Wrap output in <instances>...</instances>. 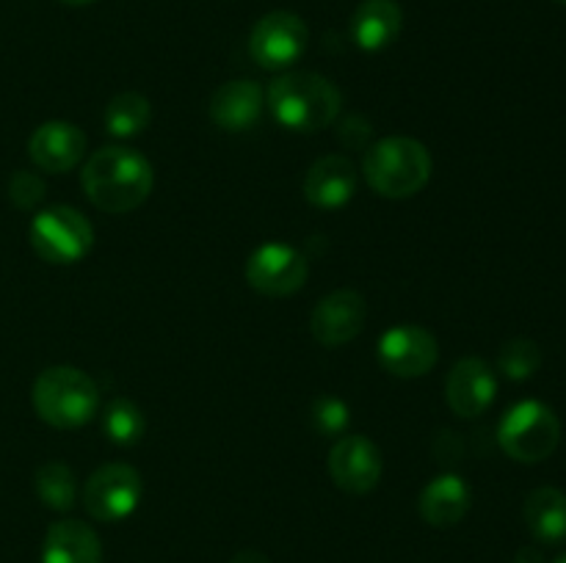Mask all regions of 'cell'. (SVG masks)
Listing matches in <instances>:
<instances>
[{"mask_svg":"<svg viewBox=\"0 0 566 563\" xmlns=\"http://www.w3.org/2000/svg\"><path fill=\"white\" fill-rule=\"evenodd\" d=\"M153 166L127 147H103L83 166V191L103 213H127L153 193Z\"/></svg>","mask_w":566,"mask_h":563,"instance_id":"1","label":"cell"},{"mask_svg":"<svg viewBox=\"0 0 566 563\" xmlns=\"http://www.w3.org/2000/svg\"><path fill=\"white\" fill-rule=\"evenodd\" d=\"M269 108L287 130L318 132L340 116L343 97L335 83L318 72H285L271 81Z\"/></svg>","mask_w":566,"mask_h":563,"instance_id":"2","label":"cell"},{"mask_svg":"<svg viewBox=\"0 0 566 563\" xmlns=\"http://www.w3.org/2000/svg\"><path fill=\"white\" fill-rule=\"evenodd\" d=\"M363 171L379 196L409 199L423 191L431 180V155L415 138L390 136L368 149Z\"/></svg>","mask_w":566,"mask_h":563,"instance_id":"3","label":"cell"},{"mask_svg":"<svg viewBox=\"0 0 566 563\" xmlns=\"http://www.w3.org/2000/svg\"><path fill=\"white\" fill-rule=\"evenodd\" d=\"M33 408L53 428H81L97 414L99 386L72 364H55L33 381Z\"/></svg>","mask_w":566,"mask_h":563,"instance_id":"4","label":"cell"},{"mask_svg":"<svg viewBox=\"0 0 566 563\" xmlns=\"http://www.w3.org/2000/svg\"><path fill=\"white\" fill-rule=\"evenodd\" d=\"M497 442L514 461L536 464L553 456L562 442V423L556 412L539 401H523L506 412L497 428Z\"/></svg>","mask_w":566,"mask_h":563,"instance_id":"5","label":"cell"},{"mask_svg":"<svg viewBox=\"0 0 566 563\" xmlns=\"http://www.w3.org/2000/svg\"><path fill=\"white\" fill-rule=\"evenodd\" d=\"M94 230L75 208H48L31 221V246L53 265H70L92 252Z\"/></svg>","mask_w":566,"mask_h":563,"instance_id":"6","label":"cell"},{"mask_svg":"<svg viewBox=\"0 0 566 563\" xmlns=\"http://www.w3.org/2000/svg\"><path fill=\"white\" fill-rule=\"evenodd\" d=\"M144 480L130 464H105L83 486V506L97 522H122L138 508Z\"/></svg>","mask_w":566,"mask_h":563,"instance_id":"7","label":"cell"},{"mask_svg":"<svg viewBox=\"0 0 566 563\" xmlns=\"http://www.w3.org/2000/svg\"><path fill=\"white\" fill-rule=\"evenodd\" d=\"M307 47V25L293 11H271L254 25L249 53L263 70H287Z\"/></svg>","mask_w":566,"mask_h":563,"instance_id":"8","label":"cell"},{"mask_svg":"<svg viewBox=\"0 0 566 563\" xmlns=\"http://www.w3.org/2000/svg\"><path fill=\"white\" fill-rule=\"evenodd\" d=\"M310 265L302 252L287 243H263L247 263V282L271 298L293 296L307 282Z\"/></svg>","mask_w":566,"mask_h":563,"instance_id":"9","label":"cell"},{"mask_svg":"<svg viewBox=\"0 0 566 563\" xmlns=\"http://www.w3.org/2000/svg\"><path fill=\"white\" fill-rule=\"evenodd\" d=\"M440 359L437 337L423 326L401 323L385 331L379 340V362L387 373L398 379H418L426 375Z\"/></svg>","mask_w":566,"mask_h":563,"instance_id":"10","label":"cell"},{"mask_svg":"<svg viewBox=\"0 0 566 563\" xmlns=\"http://www.w3.org/2000/svg\"><path fill=\"white\" fill-rule=\"evenodd\" d=\"M329 475L348 495H368L381 478V453L368 436L348 434L329 453Z\"/></svg>","mask_w":566,"mask_h":563,"instance_id":"11","label":"cell"},{"mask_svg":"<svg viewBox=\"0 0 566 563\" xmlns=\"http://www.w3.org/2000/svg\"><path fill=\"white\" fill-rule=\"evenodd\" d=\"M368 304L357 290H335L315 304L310 331L324 348H340L363 331Z\"/></svg>","mask_w":566,"mask_h":563,"instance_id":"12","label":"cell"},{"mask_svg":"<svg viewBox=\"0 0 566 563\" xmlns=\"http://www.w3.org/2000/svg\"><path fill=\"white\" fill-rule=\"evenodd\" d=\"M497 395V375L484 359L468 357L453 364L446 381V397L453 414L473 419L492 406Z\"/></svg>","mask_w":566,"mask_h":563,"instance_id":"13","label":"cell"},{"mask_svg":"<svg viewBox=\"0 0 566 563\" xmlns=\"http://www.w3.org/2000/svg\"><path fill=\"white\" fill-rule=\"evenodd\" d=\"M28 155L48 174H64L75 169L86 155V132L72 121H44L33 130Z\"/></svg>","mask_w":566,"mask_h":563,"instance_id":"14","label":"cell"},{"mask_svg":"<svg viewBox=\"0 0 566 563\" xmlns=\"http://www.w3.org/2000/svg\"><path fill=\"white\" fill-rule=\"evenodd\" d=\"M357 193V171L346 155H326L310 166L304 177V196L321 210H337Z\"/></svg>","mask_w":566,"mask_h":563,"instance_id":"15","label":"cell"},{"mask_svg":"<svg viewBox=\"0 0 566 563\" xmlns=\"http://www.w3.org/2000/svg\"><path fill=\"white\" fill-rule=\"evenodd\" d=\"M263 114V88L254 81H227L210 99V119L227 132H243Z\"/></svg>","mask_w":566,"mask_h":563,"instance_id":"16","label":"cell"},{"mask_svg":"<svg viewBox=\"0 0 566 563\" xmlns=\"http://www.w3.org/2000/svg\"><path fill=\"white\" fill-rule=\"evenodd\" d=\"M403 14L396 0H363L352 14V39L365 53H379L401 33Z\"/></svg>","mask_w":566,"mask_h":563,"instance_id":"17","label":"cell"},{"mask_svg":"<svg viewBox=\"0 0 566 563\" xmlns=\"http://www.w3.org/2000/svg\"><path fill=\"white\" fill-rule=\"evenodd\" d=\"M42 563H103L99 535L77 519H61L44 535Z\"/></svg>","mask_w":566,"mask_h":563,"instance_id":"18","label":"cell"},{"mask_svg":"<svg viewBox=\"0 0 566 563\" xmlns=\"http://www.w3.org/2000/svg\"><path fill=\"white\" fill-rule=\"evenodd\" d=\"M473 502V491L459 475H440L420 491V517L431 528H453L462 522Z\"/></svg>","mask_w":566,"mask_h":563,"instance_id":"19","label":"cell"},{"mask_svg":"<svg viewBox=\"0 0 566 563\" xmlns=\"http://www.w3.org/2000/svg\"><path fill=\"white\" fill-rule=\"evenodd\" d=\"M525 524L531 535L542 544H562L566 541V495L556 486L534 489L525 500Z\"/></svg>","mask_w":566,"mask_h":563,"instance_id":"20","label":"cell"},{"mask_svg":"<svg viewBox=\"0 0 566 563\" xmlns=\"http://www.w3.org/2000/svg\"><path fill=\"white\" fill-rule=\"evenodd\" d=\"M153 119L149 99L138 92H122L105 108V130L116 138H133L144 132Z\"/></svg>","mask_w":566,"mask_h":563,"instance_id":"21","label":"cell"},{"mask_svg":"<svg viewBox=\"0 0 566 563\" xmlns=\"http://www.w3.org/2000/svg\"><path fill=\"white\" fill-rule=\"evenodd\" d=\"M36 495L53 511H72L77 502V480L64 461H48L36 469Z\"/></svg>","mask_w":566,"mask_h":563,"instance_id":"22","label":"cell"},{"mask_svg":"<svg viewBox=\"0 0 566 563\" xmlns=\"http://www.w3.org/2000/svg\"><path fill=\"white\" fill-rule=\"evenodd\" d=\"M103 431L116 445H136L144 431H147V419H144L142 408L136 403L127 401V397H116L105 406Z\"/></svg>","mask_w":566,"mask_h":563,"instance_id":"23","label":"cell"},{"mask_svg":"<svg viewBox=\"0 0 566 563\" xmlns=\"http://www.w3.org/2000/svg\"><path fill=\"white\" fill-rule=\"evenodd\" d=\"M539 364H542L539 346H536L534 340H525V337L506 342L501 357H497V368H501V373L512 381L531 379V375L539 370Z\"/></svg>","mask_w":566,"mask_h":563,"instance_id":"24","label":"cell"},{"mask_svg":"<svg viewBox=\"0 0 566 563\" xmlns=\"http://www.w3.org/2000/svg\"><path fill=\"white\" fill-rule=\"evenodd\" d=\"M313 419L315 428L326 436H340L346 431L352 412H348L346 401L335 395H321L313 406Z\"/></svg>","mask_w":566,"mask_h":563,"instance_id":"25","label":"cell"},{"mask_svg":"<svg viewBox=\"0 0 566 563\" xmlns=\"http://www.w3.org/2000/svg\"><path fill=\"white\" fill-rule=\"evenodd\" d=\"M9 193H11V202H14L17 208L28 210L44 196V182L39 180L33 171H17L9 182Z\"/></svg>","mask_w":566,"mask_h":563,"instance_id":"26","label":"cell"},{"mask_svg":"<svg viewBox=\"0 0 566 563\" xmlns=\"http://www.w3.org/2000/svg\"><path fill=\"white\" fill-rule=\"evenodd\" d=\"M230 563H269V557L258 550H243V552H238Z\"/></svg>","mask_w":566,"mask_h":563,"instance_id":"27","label":"cell"},{"mask_svg":"<svg viewBox=\"0 0 566 563\" xmlns=\"http://www.w3.org/2000/svg\"><path fill=\"white\" fill-rule=\"evenodd\" d=\"M517 563H545V561H542L539 550H534V546H525V550H520Z\"/></svg>","mask_w":566,"mask_h":563,"instance_id":"28","label":"cell"},{"mask_svg":"<svg viewBox=\"0 0 566 563\" xmlns=\"http://www.w3.org/2000/svg\"><path fill=\"white\" fill-rule=\"evenodd\" d=\"M64 3H70V6H88V3H94V0H64Z\"/></svg>","mask_w":566,"mask_h":563,"instance_id":"29","label":"cell"},{"mask_svg":"<svg viewBox=\"0 0 566 563\" xmlns=\"http://www.w3.org/2000/svg\"><path fill=\"white\" fill-rule=\"evenodd\" d=\"M556 563H566V555H562V557H558V561Z\"/></svg>","mask_w":566,"mask_h":563,"instance_id":"30","label":"cell"},{"mask_svg":"<svg viewBox=\"0 0 566 563\" xmlns=\"http://www.w3.org/2000/svg\"><path fill=\"white\" fill-rule=\"evenodd\" d=\"M556 3H562V6H566V0H556Z\"/></svg>","mask_w":566,"mask_h":563,"instance_id":"31","label":"cell"}]
</instances>
